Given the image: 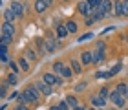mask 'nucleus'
<instances>
[{"label": "nucleus", "mask_w": 128, "mask_h": 110, "mask_svg": "<svg viewBox=\"0 0 128 110\" xmlns=\"http://www.w3.org/2000/svg\"><path fill=\"white\" fill-rule=\"evenodd\" d=\"M66 66L62 61H55L53 64H51V68H53V73H57V75H60V72H62V68Z\"/></svg>", "instance_id": "nucleus-23"}, {"label": "nucleus", "mask_w": 128, "mask_h": 110, "mask_svg": "<svg viewBox=\"0 0 128 110\" xmlns=\"http://www.w3.org/2000/svg\"><path fill=\"white\" fill-rule=\"evenodd\" d=\"M46 9H48L46 0H35V2H33V11H35L37 15H44Z\"/></svg>", "instance_id": "nucleus-8"}, {"label": "nucleus", "mask_w": 128, "mask_h": 110, "mask_svg": "<svg viewBox=\"0 0 128 110\" xmlns=\"http://www.w3.org/2000/svg\"><path fill=\"white\" fill-rule=\"evenodd\" d=\"M8 92H9V83H8V81L0 83V97H2V99L8 97Z\"/></svg>", "instance_id": "nucleus-22"}, {"label": "nucleus", "mask_w": 128, "mask_h": 110, "mask_svg": "<svg viewBox=\"0 0 128 110\" xmlns=\"http://www.w3.org/2000/svg\"><path fill=\"white\" fill-rule=\"evenodd\" d=\"M126 99H128V94H126Z\"/></svg>", "instance_id": "nucleus-53"}, {"label": "nucleus", "mask_w": 128, "mask_h": 110, "mask_svg": "<svg viewBox=\"0 0 128 110\" xmlns=\"http://www.w3.org/2000/svg\"><path fill=\"white\" fill-rule=\"evenodd\" d=\"M0 42L6 44V46H9L11 42H13V37H9V35H4V33H0Z\"/></svg>", "instance_id": "nucleus-28"}, {"label": "nucleus", "mask_w": 128, "mask_h": 110, "mask_svg": "<svg viewBox=\"0 0 128 110\" xmlns=\"http://www.w3.org/2000/svg\"><path fill=\"white\" fill-rule=\"evenodd\" d=\"M108 110H117V106H112V108H108Z\"/></svg>", "instance_id": "nucleus-47"}, {"label": "nucleus", "mask_w": 128, "mask_h": 110, "mask_svg": "<svg viewBox=\"0 0 128 110\" xmlns=\"http://www.w3.org/2000/svg\"><path fill=\"white\" fill-rule=\"evenodd\" d=\"M59 110H72V106L66 103V99H62V101L59 103Z\"/></svg>", "instance_id": "nucleus-33"}, {"label": "nucleus", "mask_w": 128, "mask_h": 110, "mask_svg": "<svg viewBox=\"0 0 128 110\" xmlns=\"http://www.w3.org/2000/svg\"><path fill=\"white\" fill-rule=\"evenodd\" d=\"M97 95H99V97H102V99H108V95H110V88H108L106 84L101 86V88H99V92H97Z\"/></svg>", "instance_id": "nucleus-26"}, {"label": "nucleus", "mask_w": 128, "mask_h": 110, "mask_svg": "<svg viewBox=\"0 0 128 110\" xmlns=\"http://www.w3.org/2000/svg\"><path fill=\"white\" fill-rule=\"evenodd\" d=\"M46 4H48V8H53V4H55V0H46Z\"/></svg>", "instance_id": "nucleus-41"}, {"label": "nucleus", "mask_w": 128, "mask_h": 110, "mask_svg": "<svg viewBox=\"0 0 128 110\" xmlns=\"http://www.w3.org/2000/svg\"><path fill=\"white\" fill-rule=\"evenodd\" d=\"M88 110H97V108H95V106H92V108H88Z\"/></svg>", "instance_id": "nucleus-49"}, {"label": "nucleus", "mask_w": 128, "mask_h": 110, "mask_svg": "<svg viewBox=\"0 0 128 110\" xmlns=\"http://www.w3.org/2000/svg\"><path fill=\"white\" fill-rule=\"evenodd\" d=\"M77 11L84 17V19H86V17H92V15H94V8H92V6L86 2V0H79V4H77Z\"/></svg>", "instance_id": "nucleus-4"}, {"label": "nucleus", "mask_w": 128, "mask_h": 110, "mask_svg": "<svg viewBox=\"0 0 128 110\" xmlns=\"http://www.w3.org/2000/svg\"><path fill=\"white\" fill-rule=\"evenodd\" d=\"M79 61L82 62V66H90V64H94V51H90V50H84V51H80V57H79Z\"/></svg>", "instance_id": "nucleus-6"}, {"label": "nucleus", "mask_w": 128, "mask_h": 110, "mask_svg": "<svg viewBox=\"0 0 128 110\" xmlns=\"http://www.w3.org/2000/svg\"><path fill=\"white\" fill-rule=\"evenodd\" d=\"M92 39H94V33L88 31V33H84V35H80L77 42H86V40H92Z\"/></svg>", "instance_id": "nucleus-29"}, {"label": "nucleus", "mask_w": 128, "mask_h": 110, "mask_svg": "<svg viewBox=\"0 0 128 110\" xmlns=\"http://www.w3.org/2000/svg\"><path fill=\"white\" fill-rule=\"evenodd\" d=\"M73 110H88V108H86V106H84V105H79V106H75V108H73Z\"/></svg>", "instance_id": "nucleus-42"}, {"label": "nucleus", "mask_w": 128, "mask_h": 110, "mask_svg": "<svg viewBox=\"0 0 128 110\" xmlns=\"http://www.w3.org/2000/svg\"><path fill=\"white\" fill-rule=\"evenodd\" d=\"M60 2H64V4H66V2H70V0H60Z\"/></svg>", "instance_id": "nucleus-50"}, {"label": "nucleus", "mask_w": 128, "mask_h": 110, "mask_svg": "<svg viewBox=\"0 0 128 110\" xmlns=\"http://www.w3.org/2000/svg\"><path fill=\"white\" fill-rule=\"evenodd\" d=\"M9 53H4V55H0V62L2 64H9V57H8Z\"/></svg>", "instance_id": "nucleus-38"}, {"label": "nucleus", "mask_w": 128, "mask_h": 110, "mask_svg": "<svg viewBox=\"0 0 128 110\" xmlns=\"http://www.w3.org/2000/svg\"><path fill=\"white\" fill-rule=\"evenodd\" d=\"M0 64H2V62H0Z\"/></svg>", "instance_id": "nucleus-54"}, {"label": "nucleus", "mask_w": 128, "mask_h": 110, "mask_svg": "<svg viewBox=\"0 0 128 110\" xmlns=\"http://www.w3.org/2000/svg\"><path fill=\"white\" fill-rule=\"evenodd\" d=\"M8 66H9V70L13 73H20V66H18V62H16V61H9Z\"/></svg>", "instance_id": "nucleus-27"}, {"label": "nucleus", "mask_w": 128, "mask_h": 110, "mask_svg": "<svg viewBox=\"0 0 128 110\" xmlns=\"http://www.w3.org/2000/svg\"><path fill=\"white\" fill-rule=\"evenodd\" d=\"M123 40H124V44H128V33H124V35H123Z\"/></svg>", "instance_id": "nucleus-44"}, {"label": "nucleus", "mask_w": 128, "mask_h": 110, "mask_svg": "<svg viewBox=\"0 0 128 110\" xmlns=\"http://www.w3.org/2000/svg\"><path fill=\"white\" fill-rule=\"evenodd\" d=\"M108 101H112V105L117 106V108H124L128 99H126L124 95H121L117 90H112V92H110V95H108Z\"/></svg>", "instance_id": "nucleus-2"}, {"label": "nucleus", "mask_w": 128, "mask_h": 110, "mask_svg": "<svg viewBox=\"0 0 128 110\" xmlns=\"http://www.w3.org/2000/svg\"><path fill=\"white\" fill-rule=\"evenodd\" d=\"M95 77H97V79H108L110 75H108V72H97Z\"/></svg>", "instance_id": "nucleus-35"}, {"label": "nucleus", "mask_w": 128, "mask_h": 110, "mask_svg": "<svg viewBox=\"0 0 128 110\" xmlns=\"http://www.w3.org/2000/svg\"><path fill=\"white\" fill-rule=\"evenodd\" d=\"M0 6H2V0H0Z\"/></svg>", "instance_id": "nucleus-51"}, {"label": "nucleus", "mask_w": 128, "mask_h": 110, "mask_svg": "<svg viewBox=\"0 0 128 110\" xmlns=\"http://www.w3.org/2000/svg\"><path fill=\"white\" fill-rule=\"evenodd\" d=\"M11 101H16V103H20V92H13V94H9L8 95Z\"/></svg>", "instance_id": "nucleus-32"}, {"label": "nucleus", "mask_w": 128, "mask_h": 110, "mask_svg": "<svg viewBox=\"0 0 128 110\" xmlns=\"http://www.w3.org/2000/svg\"><path fill=\"white\" fill-rule=\"evenodd\" d=\"M2 15H4V20H6V22H11V24H15V22L18 20V17L15 15V11L11 9V8L4 9V11H2Z\"/></svg>", "instance_id": "nucleus-10"}, {"label": "nucleus", "mask_w": 128, "mask_h": 110, "mask_svg": "<svg viewBox=\"0 0 128 110\" xmlns=\"http://www.w3.org/2000/svg\"><path fill=\"white\" fill-rule=\"evenodd\" d=\"M60 77H64V79H72L73 77V70H72V68H70V66H64L62 68V72H60Z\"/></svg>", "instance_id": "nucleus-24"}, {"label": "nucleus", "mask_w": 128, "mask_h": 110, "mask_svg": "<svg viewBox=\"0 0 128 110\" xmlns=\"http://www.w3.org/2000/svg\"><path fill=\"white\" fill-rule=\"evenodd\" d=\"M6 81L9 83V86H16V84H18V73H13V72L8 73V75H6Z\"/></svg>", "instance_id": "nucleus-21"}, {"label": "nucleus", "mask_w": 128, "mask_h": 110, "mask_svg": "<svg viewBox=\"0 0 128 110\" xmlns=\"http://www.w3.org/2000/svg\"><path fill=\"white\" fill-rule=\"evenodd\" d=\"M101 11H102V13H106V15H114L112 13V11H114V0H102Z\"/></svg>", "instance_id": "nucleus-14"}, {"label": "nucleus", "mask_w": 128, "mask_h": 110, "mask_svg": "<svg viewBox=\"0 0 128 110\" xmlns=\"http://www.w3.org/2000/svg\"><path fill=\"white\" fill-rule=\"evenodd\" d=\"M9 8L15 11V15L18 17V20L24 19V15H26V6L22 4V2H18V0H13V2L9 4Z\"/></svg>", "instance_id": "nucleus-5"}, {"label": "nucleus", "mask_w": 128, "mask_h": 110, "mask_svg": "<svg viewBox=\"0 0 128 110\" xmlns=\"http://www.w3.org/2000/svg\"><path fill=\"white\" fill-rule=\"evenodd\" d=\"M97 110H108V108H106V106H102V108H97Z\"/></svg>", "instance_id": "nucleus-48"}, {"label": "nucleus", "mask_w": 128, "mask_h": 110, "mask_svg": "<svg viewBox=\"0 0 128 110\" xmlns=\"http://www.w3.org/2000/svg\"><path fill=\"white\" fill-rule=\"evenodd\" d=\"M70 68L73 70V73H75V75L82 73V62H80L79 59H70Z\"/></svg>", "instance_id": "nucleus-13"}, {"label": "nucleus", "mask_w": 128, "mask_h": 110, "mask_svg": "<svg viewBox=\"0 0 128 110\" xmlns=\"http://www.w3.org/2000/svg\"><path fill=\"white\" fill-rule=\"evenodd\" d=\"M16 62H18V66H20V70H22V72H30L31 64H30V61H28L24 55H20L18 59H16Z\"/></svg>", "instance_id": "nucleus-15"}, {"label": "nucleus", "mask_w": 128, "mask_h": 110, "mask_svg": "<svg viewBox=\"0 0 128 110\" xmlns=\"http://www.w3.org/2000/svg\"><path fill=\"white\" fill-rule=\"evenodd\" d=\"M55 35H57L59 40H62V39H66L70 33H68V30H66V26H64V24H57L55 26Z\"/></svg>", "instance_id": "nucleus-12"}, {"label": "nucleus", "mask_w": 128, "mask_h": 110, "mask_svg": "<svg viewBox=\"0 0 128 110\" xmlns=\"http://www.w3.org/2000/svg\"><path fill=\"white\" fill-rule=\"evenodd\" d=\"M114 17H123V0H114Z\"/></svg>", "instance_id": "nucleus-16"}, {"label": "nucleus", "mask_w": 128, "mask_h": 110, "mask_svg": "<svg viewBox=\"0 0 128 110\" xmlns=\"http://www.w3.org/2000/svg\"><path fill=\"white\" fill-rule=\"evenodd\" d=\"M57 77H59V75H57V73H53V72H44L40 79H42L46 84H50V86H55V84H57Z\"/></svg>", "instance_id": "nucleus-7"}, {"label": "nucleus", "mask_w": 128, "mask_h": 110, "mask_svg": "<svg viewBox=\"0 0 128 110\" xmlns=\"http://www.w3.org/2000/svg\"><path fill=\"white\" fill-rule=\"evenodd\" d=\"M115 90H117L121 95L126 97V94H128V83H119L117 86H115Z\"/></svg>", "instance_id": "nucleus-25"}, {"label": "nucleus", "mask_w": 128, "mask_h": 110, "mask_svg": "<svg viewBox=\"0 0 128 110\" xmlns=\"http://www.w3.org/2000/svg\"><path fill=\"white\" fill-rule=\"evenodd\" d=\"M2 33L4 35H9V37H15V33H16V26L15 24H11V22H2Z\"/></svg>", "instance_id": "nucleus-9"}, {"label": "nucleus", "mask_w": 128, "mask_h": 110, "mask_svg": "<svg viewBox=\"0 0 128 110\" xmlns=\"http://www.w3.org/2000/svg\"><path fill=\"white\" fill-rule=\"evenodd\" d=\"M86 86H88V83H86V81L79 83L77 86H75V94H77V92H82V90H86Z\"/></svg>", "instance_id": "nucleus-31"}, {"label": "nucleus", "mask_w": 128, "mask_h": 110, "mask_svg": "<svg viewBox=\"0 0 128 110\" xmlns=\"http://www.w3.org/2000/svg\"><path fill=\"white\" fill-rule=\"evenodd\" d=\"M123 17H128V0H123Z\"/></svg>", "instance_id": "nucleus-39"}, {"label": "nucleus", "mask_w": 128, "mask_h": 110, "mask_svg": "<svg viewBox=\"0 0 128 110\" xmlns=\"http://www.w3.org/2000/svg\"><path fill=\"white\" fill-rule=\"evenodd\" d=\"M119 72H121V62H119V64H115L112 70L108 72V75H110V77H114V75H115V73H119Z\"/></svg>", "instance_id": "nucleus-30"}, {"label": "nucleus", "mask_w": 128, "mask_h": 110, "mask_svg": "<svg viewBox=\"0 0 128 110\" xmlns=\"http://www.w3.org/2000/svg\"><path fill=\"white\" fill-rule=\"evenodd\" d=\"M0 103H2V97H0Z\"/></svg>", "instance_id": "nucleus-52"}, {"label": "nucleus", "mask_w": 128, "mask_h": 110, "mask_svg": "<svg viewBox=\"0 0 128 110\" xmlns=\"http://www.w3.org/2000/svg\"><path fill=\"white\" fill-rule=\"evenodd\" d=\"M94 22H95V20H94V17H86V19H84V26H88V28H90V26H94Z\"/></svg>", "instance_id": "nucleus-37"}, {"label": "nucleus", "mask_w": 128, "mask_h": 110, "mask_svg": "<svg viewBox=\"0 0 128 110\" xmlns=\"http://www.w3.org/2000/svg\"><path fill=\"white\" fill-rule=\"evenodd\" d=\"M106 59V55H104V50H95L94 51V64H101V62Z\"/></svg>", "instance_id": "nucleus-17"}, {"label": "nucleus", "mask_w": 128, "mask_h": 110, "mask_svg": "<svg viewBox=\"0 0 128 110\" xmlns=\"http://www.w3.org/2000/svg\"><path fill=\"white\" fill-rule=\"evenodd\" d=\"M50 110H59V105H51V106H50Z\"/></svg>", "instance_id": "nucleus-45"}, {"label": "nucleus", "mask_w": 128, "mask_h": 110, "mask_svg": "<svg viewBox=\"0 0 128 110\" xmlns=\"http://www.w3.org/2000/svg\"><path fill=\"white\" fill-rule=\"evenodd\" d=\"M6 106H8V105H6V103H2V105H0V110H6Z\"/></svg>", "instance_id": "nucleus-46"}, {"label": "nucleus", "mask_w": 128, "mask_h": 110, "mask_svg": "<svg viewBox=\"0 0 128 110\" xmlns=\"http://www.w3.org/2000/svg\"><path fill=\"white\" fill-rule=\"evenodd\" d=\"M33 86H35V88H37V90L40 92V95H44V97H48V95H51V94H53V86L46 84L42 79H40V81H35V83H33Z\"/></svg>", "instance_id": "nucleus-3"}, {"label": "nucleus", "mask_w": 128, "mask_h": 110, "mask_svg": "<svg viewBox=\"0 0 128 110\" xmlns=\"http://www.w3.org/2000/svg\"><path fill=\"white\" fill-rule=\"evenodd\" d=\"M97 48H99V50H106V42H104V40H99V42H97Z\"/></svg>", "instance_id": "nucleus-40"}, {"label": "nucleus", "mask_w": 128, "mask_h": 110, "mask_svg": "<svg viewBox=\"0 0 128 110\" xmlns=\"http://www.w3.org/2000/svg\"><path fill=\"white\" fill-rule=\"evenodd\" d=\"M4 53H9V46H6L0 42V55H4Z\"/></svg>", "instance_id": "nucleus-36"}, {"label": "nucleus", "mask_w": 128, "mask_h": 110, "mask_svg": "<svg viewBox=\"0 0 128 110\" xmlns=\"http://www.w3.org/2000/svg\"><path fill=\"white\" fill-rule=\"evenodd\" d=\"M38 101H40V92L33 84L20 92V103L22 105H37Z\"/></svg>", "instance_id": "nucleus-1"}, {"label": "nucleus", "mask_w": 128, "mask_h": 110, "mask_svg": "<svg viewBox=\"0 0 128 110\" xmlns=\"http://www.w3.org/2000/svg\"><path fill=\"white\" fill-rule=\"evenodd\" d=\"M64 26H66V30H68L70 35H73V33H77V31H79V26H77V22H75V20H68Z\"/></svg>", "instance_id": "nucleus-20"}, {"label": "nucleus", "mask_w": 128, "mask_h": 110, "mask_svg": "<svg viewBox=\"0 0 128 110\" xmlns=\"http://www.w3.org/2000/svg\"><path fill=\"white\" fill-rule=\"evenodd\" d=\"M90 103H92V106H95V108H102V106H106L108 105V99H102V97H99L97 94L95 95H92L90 97Z\"/></svg>", "instance_id": "nucleus-11"}, {"label": "nucleus", "mask_w": 128, "mask_h": 110, "mask_svg": "<svg viewBox=\"0 0 128 110\" xmlns=\"http://www.w3.org/2000/svg\"><path fill=\"white\" fill-rule=\"evenodd\" d=\"M114 30H115V28H114V26H112V28H106V30H104V31H102V35H104V33H110V31H114Z\"/></svg>", "instance_id": "nucleus-43"}, {"label": "nucleus", "mask_w": 128, "mask_h": 110, "mask_svg": "<svg viewBox=\"0 0 128 110\" xmlns=\"http://www.w3.org/2000/svg\"><path fill=\"white\" fill-rule=\"evenodd\" d=\"M64 99H66V103H68L70 106H72V110H73L75 106H79V105H80V103H79V99H77V95H75V94H68L66 97H64Z\"/></svg>", "instance_id": "nucleus-18"}, {"label": "nucleus", "mask_w": 128, "mask_h": 110, "mask_svg": "<svg viewBox=\"0 0 128 110\" xmlns=\"http://www.w3.org/2000/svg\"><path fill=\"white\" fill-rule=\"evenodd\" d=\"M13 110H30V105H22V103H16Z\"/></svg>", "instance_id": "nucleus-34"}, {"label": "nucleus", "mask_w": 128, "mask_h": 110, "mask_svg": "<svg viewBox=\"0 0 128 110\" xmlns=\"http://www.w3.org/2000/svg\"><path fill=\"white\" fill-rule=\"evenodd\" d=\"M24 57H26V59H28V61H30V62H35V61H37V59H38V55H37V51H35L33 48H28V50L24 51Z\"/></svg>", "instance_id": "nucleus-19"}]
</instances>
